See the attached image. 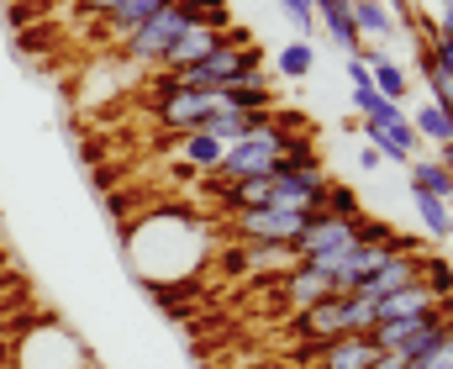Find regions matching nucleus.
<instances>
[{
  "label": "nucleus",
  "instance_id": "f257e3e1",
  "mask_svg": "<svg viewBox=\"0 0 453 369\" xmlns=\"http://www.w3.org/2000/svg\"><path fill=\"white\" fill-rule=\"evenodd\" d=\"M211 16H226V0H169L142 32H132L121 42V58L137 69H153V64H164V53L174 48L180 32H190L196 21H211Z\"/></svg>",
  "mask_w": 453,
  "mask_h": 369
},
{
  "label": "nucleus",
  "instance_id": "f03ea898",
  "mask_svg": "<svg viewBox=\"0 0 453 369\" xmlns=\"http://www.w3.org/2000/svg\"><path fill=\"white\" fill-rule=\"evenodd\" d=\"M253 69H264V53H258V42H253L242 27H232L226 42L211 53V58H201V64L169 74V90H211V85H226V80L253 74Z\"/></svg>",
  "mask_w": 453,
  "mask_h": 369
},
{
  "label": "nucleus",
  "instance_id": "7ed1b4c3",
  "mask_svg": "<svg viewBox=\"0 0 453 369\" xmlns=\"http://www.w3.org/2000/svg\"><path fill=\"white\" fill-rule=\"evenodd\" d=\"M358 238L395 243L390 222H364V217H327V211H317V217H306L301 238H296L290 248H296V258H322V253H342V248H353Z\"/></svg>",
  "mask_w": 453,
  "mask_h": 369
},
{
  "label": "nucleus",
  "instance_id": "20e7f679",
  "mask_svg": "<svg viewBox=\"0 0 453 369\" xmlns=\"http://www.w3.org/2000/svg\"><path fill=\"white\" fill-rule=\"evenodd\" d=\"M217 111H232L222 85H211V90H164L158 96V127H174L180 137L196 132V127L206 122V117H217Z\"/></svg>",
  "mask_w": 453,
  "mask_h": 369
},
{
  "label": "nucleus",
  "instance_id": "39448f33",
  "mask_svg": "<svg viewBox=\"0 0 453 369\" xmlns=\"http://www.w3.org/2000/svg\"><path fill=\"white\" fill-rule=\"evenodd\" d=\"M306 227V217L280 211V206H253V211H232V238L242 243H296Z\"/></svg>",
  "mask_w": 453,
  "mask_h": 369
},
{
  "label": "nucleus",
  "instance_id": "423d86ee",
  "mask_svg": "<svg viewBox=\"0 0 453 369\" xmlns=\"http://www.w3.org/2000/svg\"><path fill=\"white\" fill-rule=\"evenodd\" d=\"M226 32H232V27H226V16L196 21L190 32H180V37H174V48L164 53V64H158V69H164V74H180V69H190V64L211 58V53H217V48L226 42Z\"/></svg>",
  "mask_w": 453,
  "mask_h": 369
},
{
  "label": "nucleus",
  "instance_id": "0eeeda50",
  "mask_svg": "<svg viewBox=\"0 0 453 369\" xmlns=\"http://www.w3.org/2000/svg\"><path fill=\"white\" fill-rule=\"evenodd\" d=\"M422 253L417 248H395L364 285H358V296H369V301H385V296H395V290H406V285H417L422 280Z\"/></svg>",
  "mask_w": 453,
  "mask_h": 369
},
{
  "label": "nucleus",
  "instance_id": "6e6552de",
  "mask_svg": "<svg viewBox=\"0 0 453 369\" xmlns=\"http://www.w3.org/2000/svg\"><path fill=\"white\" fill-rule=\"evenodd\" d=\"M164 5H169V0H121L111 16H101V21H96V42H111V48H121V42H127L132 32H142V27H148Z\"/></svg>",
  "mask_w": 453,
  "mask_h": 369
},
{
  "label": "nucleus",
  "instance_id": "1a4fd4ad",
  "mask_svg": "<svg viewBox=\"0 0 453 369\" xmlns=\"http://www.w3.org/2000/svg\"><path fill=\"white\" fill-rule=\"evenodd\" d=\"M296 333L311 338V343H333V338H342V333H348V301H342V296H327V301L296 311Z\"/></svg>",
  "mask_w": 453,
  "mask_h": 369
},
{
  "label": "nucleus",
  "instance_id": "9d476101",
  "mask_svg": "<svg viewBox=\"0 0 453 369\" xmlns=\"http://www.w3.org/2000/svg\"><path fill=\"white\" fill-rule=\"evenodd\" d=\"M380 349L369 333H342L333 343H317V369H374Z\"/></svg>",
  "mask_w": 453,
  "mask_h": 369
},
{
  "label": "nucleus",
  "instance_id": "9b49d317",
  "mask_svg": "<svg viewBox=\"0 0 453 369\" xmlns=\"http://www.w3.org/2000/svg\"><path fill=\"white\" fill-rule=\"evenodd\" d=\"M280 290H285V301H290L296 311H306V306H317V301L338 296V290H333V280H327L322 269H311V264H296V269L280 280Z\"/></svg>",
  "mask_w": 453,
  "mask_h": 369
},
{
  "label": "nucleus",
  "instance_id": "f8f14e48",
  "mask_svg": "<svg viewBox=\"0 0 453 369\" xmlns=\"http://www.w3.org/2000/svg\"><path fill=\"white\" fill-rule=\"evenodd\" d=\"M438 311V296L417 280V285H406V290H395V296H385V301H374V317L380 322H401V317H433Z\"/></svg>",
  "mask_w": 453,
  "mask_h": 369
},
{
  "label": "nucleus",
  "instance_id": "ddd939ff",
  "mask_svg": "<svg viewBox=\"0 0 453 369\" xmlns=\"http://www.w3.org/2000/svg\"><path fill=\"white\" fill-rule=\"evenodd\" d=\"M317 21L327 27V37L338 42L348 58H358V53H364V37H358V27H353V11H348V0H317Z\"/></svg>",
  "mask_w": 453,
  "mask_h": 369
},
{
  "label": "nucleus",
  "instance_id": "4468645a",
  "mask_svg": "<svg viewBox=\"0 0 453 369\" xmlns=\"http://www.w3.org/2000/svg\"><path fill=\"white\" fill-rule=\"evenodd\" d=\"M348 11H353V27H358L364 42H385V37H395V27H401L385 0H348Z\"/></svg>",
  "mask_w": 453,
  "mask_h": 369
},
{
  "label": "nucleus",
  "instance_id": "2eb2a0df",
  "mask_svg": "<svg viewBox=\"0 0 453 369\" xmlns=\"http://www.w3.org/2000/svg\"><path fill=\"white\" fill-rule=\"evenodd\" d=\"M222 153H226V142H217L211 132H185L180 137V158H185V169H196V174H211L217 164H222Z\"/></svg>",
  "mask_w": 453,
  "mask_h": 369
},
{
  "label": "nucleus",
  "instance_id": "dca6fc26",
  "mask_svg": "<svg viewBox=\"0 0 453 369\" xmlns=\"http://www.w3.org/2000/svg\"><path fill=\"white\" fill-rule=\"evenodd\" d=\"M406 169H411V190H427V196H438V201L453 211V174L438 164V158H411Z\"/></svg>",
  "mask_w": 453,
  "mask_h": 369
},
{
  "label": "nucleus",
  "instance_id": "f3484780",
  "mask_svg": "<svg viewBox=\"0 0 453 369\" xmlns=\"http://www.w3.org/2000/svg\"><path fill=\"white\" fill-rule=\"evenodd\" d=\"M258 117H269V111H217V117L201 122V132H211L217 142H237V137H248L258 127Z\"/></svg>",
  "mask_w": 453,
  "mask_h": 369
},
{
  "label": "nucleus",
  "instance_id": "a211bd4d",
  "mask_svg": "<svg viewBox=\"0 0 453 369\" xmlns=\"http://www.w3.org/2000/svg\"><path fill=\"white\" fill-rule=\"evenodd\" d=\"M411 127H417V137H422V142H438V148H443V142H453V117H449V111H438L433 101L411 117Z\"/></svg>",
  "mask_w": 453,
  "mask_h": 369
},
{
  "label": "nucleus",
  "instance_id": "6ab92c4d",
  "mask_svg": "<svg viewBox=\"0 0 453 369\" xmlns=\"http://www.w3.org/2000/svg\"><path fill=\"white\" fill-rule=\"evenodd\" d=\"M311 64H317V48H311L306 37H296V42L280 48V74H285V80H306Z\"/></svg>",
  "mask_w": 453,
  "mask_h": 369
},
{
  "label": "nucleus",
  "instance_id": "aec40b11",
  "mask_svg": "<svg viewBox=\"0 0 453 369\" xmlns=\"http://www.w3.org/2000/svg\"><path fill=\"white\" fill-rule=\"evenodd\" d=\"M411 201H417V217H422L427 238H449V206L438 196H427V190H411Z\"/></svg>",
  "mask_w": 453,
  "mask_h": 369
},
{
  "label": "nucleus",
  "instance_id": "412c9836",
  "mask_svg": "<svg viewBox=\"0 0 453 369\" xmlns=\"http://www.w3.org/2000/svg\"><path fill=\"white\" fill-rule=\"evenodd\" d=\"M342 301H348V333H374V322H380V317H374V301L358 296V290H348Z\"/></svg>",
  "mask_w": 453,
  "mask_h": 369
},
{
  "label": "nucleus",
  "instance_id": "4be33fe9",
  "mask_svg": "<svg viewBox=\"0 0 453 369\" xmlns=\"http://www.w3.org/2000/svg\"><path fill=\"white\" fill-rule=\"evenodd\" d=\"M422 285H427L438 301L453 296V264H449V258H427V264H422Z\"/></svg>",
  "mask_w": 453,
  "mask_h": 369
},
{
  "label": "nucleus",
  "instance_id": "5701e85b",
  "mask_svg": "<svg viewBox=\"0 0 453 369\" xmlns=\"http://www.w3.org/2000/svg\"><path fill=\"white\" fill-rule=\"evenodd\" d=\"M280 5H285V16L301 27V37L311 42V27H317V0H280Z\"/></svg>",
  "mask_w": 453,
  "mask_h": 369
},
{
  "label": "nucleus",
  "instance_id": "b1692460",
  "mask_svg": "<svg viewBox=\"0 0 453 369\" xmlns=\"http://www.w3.org/2000/svg\"><path fill=\"white\" fill-rule=\"evenodd\" d=\"M69 5H74V21H80V27H90V21L111 16V11L121 5V0H69Z\"/></svg>",
  "mask_w": 453,
  "mask_h": 369
},
{
  "label": "nucleus",
  "instance_id": "393cba45",
  "mask_svg": "<svg viewBox=\"0 0 453 369\" xmlns=\"http://www.w3.org/2000/svg\"><path fill=\"white\" fill-rule=\"evenodd\" d=\"M427 90H433V106L453 117V85H449V80H438V74H433V80H427Z\"/></svg>",
  "mask_w": 453,
  "mask_h": 369
},
{
  "label": "nucleus",
  "instance_id": "a878e982",
  "mask_svg": "<svg viewBox=\"0 0 453 369\" xmlns=\"http://www.w3.org/2000/svg\"><path fill=\"white\" fill-rule=\"evenodd\" d=\"M374 369H411V359H406V354H380Z\"/></svg>",
  "mask_w": 453,
  "mask_h": 369
},
{
  "label": "nucleus",
  "instance_id": "bb28decb",
  "mask_svg": "<svg viewBox=\"0 0 453 369\" xmlns=\"http://www.w3.org/2000/svg\"><path fill=\"white\" fill-rule=\"evenodd\" d=\"M380 164H385V158H380L374 148H364V153H358V169H380Z\"/></svg>",
  "mask_w": 453,
  "mask_h": 369
},
{
  "label": "nucleus",
  "instance_id": "cd10ccee",
  "mask_svg": "<svg viewBox=\"0 0 453 369\" xmlns=\"http://www.w3.org/2000/svg\"><path fill=\"white\" fill-rule=\"evenodd\" d=\"M385 5H390V11H395V21H401V16H411V11H417V5H411V0H385Z\"/></svg>",
  "mask_w": 453,
  "mask_h": 369
},
{
  "label": "nucleus",
  "instance_id": "c85d7f7f",
  "mask_svg": "<svg viewBox=\"0 0 453 369\" xmlns=\"http://www.w3.org/2000/svg\"><path fill=\"white\" fill-rule=\"evenodd\" d=\"M438 164H443V169L453 174V142H443V148H438Z\"/></svg>",
  "mask_w": 453,
  "mask_h": 369
},
{
  "label": "nucleus",
  "instance_id": "c756f323",
  "mask_svg": "<svg viewBox=\"0 0 453 369\" xmlns=\"http://www.w3.org/2000/svg\"><path fill=\"white\" fill-rule=\"evenodd\" d=\"M438 27H443V32L453 37V0H443V21H438Z\"/></svg>",
  "mask_w": 453,
  "mask_h": 369
},
{
  "label": "nucleus",
  "instance_id": "7c9ffc66",
  "mask_svg": "<svg viewBox=\"0 0 453 369\" xmlns=\"http://www.w3.org/2000/svg\"><path fill=\"white\" fill-rule=\"evenodd\" d=\"M449 238H453V211H449Z\"/></svg>",
  "mask_w": 453,
  "mask_h": 369
}]
</instances>
